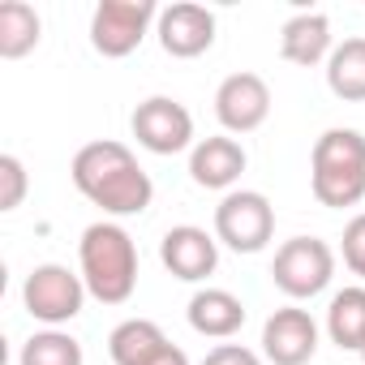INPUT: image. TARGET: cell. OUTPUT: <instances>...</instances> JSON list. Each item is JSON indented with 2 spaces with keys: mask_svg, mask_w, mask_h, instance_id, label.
<instances>
[{
  "mask_svg": "<svg viewBox=\"0 0 365 365\" xmlns=\"http://www.w3.org/2000/svg\"><path fill=\"white\" fill-rule=\"evenodd\" d=\"M69 176H73V185L78 194L99 207L103 215H142L155 198V185H150V176L146 168L138 163V155L116 142V138H99V142H86L73 163H69Z\"/></svg>",
  "mask_w": 365,
  "mask_h": 365,
  "instance_id": "1",
  "label": "cell"
},
{
  "mask_svg": "<svg viewBox=\"0 0 365 365\" xmlns=\"http://www.w3.org/2000/svg\"><path fill=\"white\" fill-rule=\"evenodd\" d=\"M78 271H82V284L95 301L125 305L138 288V245H133V237L112 220L91 224L78 241Z\"/></svg>",
  "mask_w": 365,
  "mask_h": 365,
  "instance_id": "2",
  "label": "cell"
},
{
  "mask_svg": "<svg viewBox=\"0 0 365 365\" xmlns=\"http://www.w3.org/2000/svg\"><path fill=\"white\" fill-rule=\"evenodd\" d=\"M309 190L331 211L356 207L365 198V138L356 129H327L314 142Z\"/></svg>",
  "mask_w": 365,
  "mask_h": 365,
  "instance_id": "3",
  "label": "cell"
},
{
  "mask_svg": "<svg viewBox=\"0 0 365 365\" xmlns=\"http://www.w3.org/2000/svg\"><path fill=\"white\" fill-rule=\"evenodd\" d=\"M271 279L284 297L309 301V297L327 292V284L335 279V250L318 237H292L275 250Z\"/></svg>",
  "mask_w": 365,
  "mask_h": 365,
  "instance_id": "4",
  "label": "cell"
},
{
  "mask_svg": "<svg viewBox=\"0 0 365 365\" xmlns=\"http://www.w3.org/2000/svg\"><path fill=\"white\" fill-rule=\"evenodd\" d=\"M275 237V207L258 190H232L215 207V241L237 254H258Z\"/></svg>",
  "mask_w": 365,
  "mask_h": 365,
  "instance_id": "5",
  "label": "cell"
},
{
  "mask_svg": "<svg viewBox=\"0 0 365 365\" xmlns=\"http://www.w3.org/2000/svg\"><path fill=\"white\" fill-rule=\"evenodd\" d=\"M86 284H82V271H69L61 262H43L26 275L22 284V305L35 322L43 327H65L82 314L86 305Z\"/></svg>",
  "mask_w": 365,
  "mask_h": 365,
  "instance_id": "6",
  "label": "cell"
},
{
  "mask_svg": "<svg viewBox=\"0 0 365 365\" xmlns=\"http://www.w3.org/2000/svg\"><path fill=\"white\" fill-rule=\"evenodd\" d=\"M150 22H159V9L150 0H99L91 14V48L108 61H120L142 48Z\"/></svg>",
  "mask_w": 365,
  "mask_h": 365,
  "instance_id": "7",
  "label": "cell"
},
{
  "mask_svg": "<svg viewBox=\"0 0 365 365\" xmlns=\"http://www.w3.org/2000/svg\"><path fill=\"white\" fill-rule=\"evenodd\" d=\"M129 129H133L138 146L150 150V155L194 150V112L180 103V99H168V95L142 99L133 108V116H129Z\"/></svg>",
  "mask_w": 365,
  "mask_h": 365,
  "instance_id": "8",
  "label": "cell"
},
{
  "mask_svg": "<svg viewBox=\"0 0 365 365\" xmlns=\"http://www.w3.org/2000/svg\"><path fill=\"white\" fill-rule=\"evenodd\" d=\"M215 116L228 133H254L271 116V86L262 73H228L215 91Z\"/></svg>",
  "mask_w": 365,
  "mask_h": 365,
  "instance_id": "9",
  "label": "cell"
},
{
  "mask_svg": "<svg viewBox=\"0 0 365 365\" xmlns=\"http://www.w3.org/2000/svg\"><path fill=\"white\" fill-rule=\"evenodd\" d=\"M155 35H159V48L168 56L194 61V56L211 52V43H215V14L207 5H194V0H180V5L159 9Z\"/></svg>",
  "mask_w": 365,
  "mask_h": 365,
  "instance_id": "10",
  "label": "cell"
},
{
  "mask_svg": "<svg viewBox=\"0 0 365 365\" xmlns=\"http://www.w3.org/2000/svg\"><path fill=\"white\" fill-rule=\"evenodd\" d=\"M318 352V322L301 305H284L262 322V356L271 365H305Z\"/></svg>",
  "mask_w": 365,
  "mask_h": 365,
  "instance_id": "11",
  "label": "cell"
},
{
  "mask_svg": "<svg viewBox=\"0 0 365 365\" xmlns=\"http://www.w3.org/2000/svg\"><path fill=\"white\" fill-rule=\"evenodd\" d=\"M159 258H163V267H168L176 279L202 284V279H211L215 267H220V241H215L207 228L176 224V228L163 232V241H159Z\"/></svg>",
  "mask_w": 365,
  "mask_h": 365,
  "instance_id": "12",
  "label": "cell"
},
{
  "mask_svg": "<svg viewBox=\"0 0 365 365\" xmlns=\"http://www.w3.org/2000/svg\"><path fill=\"white\" fill-rule=\"evenodd\" d=\"M245 163H250L245 146H241L237 138H228V133L202 138V142H194V150H190V176H194L198 190H228V194H232V185L241 180Z\"/></svg>",
  "mask_w": 365,
  "mask_h": 365,
  "instance_id": "13",
  "label": "cell"
},
{
  "mask_svg": "<svg viewBox=\"0 0 365 365\" xmlns=\"http://www.w3.org/2000/svg\"><path fill=\"white\" fill-rule=\"evenodd\" d=\"M335 43H331V18L327 14H297L284 22L279 31V56L288 65H301V69H314L322 61H331Z\"/></svg>",
  "mask_w": 365,
  "mask_h": 365,
  "instance_id": "14",
  "label": "cell"
},
{
  "mask_svg": "<svg viewBox=\"0 0 365 365\" xmlns=\"http://www.w3.org/2000/svg\"><path fill=\"white\" fill-rule=\"evenodd\" d=\"M185 314H190V327L207 339H232L245 327V305L228 288H198Z\"/></svg>",
  "mask_w": 365,
  "mask_h": 365,
  "instance_id": "15",
  "label": "cell"
},
{
  "mask_svg": "<svg viewBox=\"0 0 365 365\" xmlns=\"http://www.w3.org/2000/svg\"><path fill=\"white\" fill-rule=\"evenodd\" d=\"M327 335L344 352H361L365 348V284H352V288L331 297V305H327Z\"/></svg>",
  "mask_w": 365,
  "mask_h": 365,
  "instance_id": "16",
  "label": "cell"
},
{
  "mask_svg": "<svg viewBox=\"0 0 365 365\" xmlns=\"http://www.w3.org/2000/svg\"><path fill=\"white\" fill-rule=\"evenodd\" d=\"M163 344H168V335H163L159 322H150V318H125L108 335V356L116 365H146Z\"/></svg>",
  "mask_w": 365,
  "mask_h": 365,
  "instance_id": "17",
  "label": "cell"
},
{
  "mask_svg": "<svg viewBox=\"0 0 365 365\" xmlns=\"http://www.w3.org/2000/svg\"><path fill=\"white\" fill-rule=\"evenodd\" d=\"M39 14L26 0H5L0 5V61H22L39 48Z\"/></svg>",
  "mask_w": 365,
  "mask_h": 365,
  "instance_id": "18",
  "label": "cell"
},
{
  "mask_svg": "<svg viewBox=\"0 0 365 365\" xmlns=\"http://www.w3.org/2000/svg\"><path fill=\"white\" fill-rule=\"evenodd\" d=\"M327 86L344 103H365V39H344L335 43L327 61Z\"/></svg>",
  "mask_w": 365,
  "mask_h": 365,
  "instance_id": "19",
  "label": "cell"
},
{
  "mask_svg": "<svg viewBox=\"0 0 365 365\" xmlns=\"http://www.w3.org/2000/svg\"><path fill=\"white\" fill-rule=\"evenodd\" d=\"M18 365H86V352H82V344L69 331L48 327V331H35L22 344Z\"/></svg>",
  "mask_w": 365,
  "mask_h": 365,
  "instance_id": "20",
  "label": "cell"
},
{
  "mask_svg": "<svg viewBox=\"0 0 365 365\" xmlns=\"http://www.w3.org/2000/svg\"><path fill=\"white\" fill-rule=\"evenodd\" d=\"M26 163L18 155H0V211H18L22 198H26Z\"/></svg>",
  "mask_w": 365,
  "mask_h": 365,
  "instance_id": "21",
  "label": "cell"
},
{
  "mask_svg": "<svg viewBox=\"0 0 365 365\" xmlns=\"http://www.w3.org/2000/svg\"><path fill=\"white\" fill-rule=\"evenodd\" d=\"M339 254H344V267H348L356 279H365V211L348 220V228H344V237H339Z\"/></svg>",
  "mask_w": 365,
  "mask_h": 365,
  "instance_id": "22",
  "label": "cell"
},
{
  "mask_svg": "<svg viewBox=\"0 0 365 365\" xmlns=\"http://www.w3.org/2000/svg\"><path fill=\"white\" fill-rule=\"evenodd\" d=\"M202 365H262V361H258V352L245 348V344H215V348L202 356Z\"/></svg>",
  "mask_w": 365,
  "mask_h": 365,
  "instance_id": "23",
  "label": "cell"
},
{
  "mask_svg": "<svg viewBox=\"0 0 365 365\" xmlns=\"http://www.w3.org/2000/svg\"><path fill=\"white\" fill-rule=\"evenodd\" d=\"M146 365H190V356H185V348H176V344L168 339V344H163V348L146 361Z\"/></svg>",
  "mask_w": 365,
  "mask_h": 365,
  "instance_id": "24",
  "label": "cell"
},
{
  "mask_svg": "<svg viewBox=\"0 0 365 365\" xmlns=\"http://www.w3.org/2000/svg\"><path fill=\"white\" fill-rule=\"evenodd\" d=\"M356 356H361V361H365V348H361V352H356Z\"/></svg>",
  "mask_w": 365,
  "mask_h": 365,
  "instance_id": "25",
  "label": "cell"
}]
</instances>
